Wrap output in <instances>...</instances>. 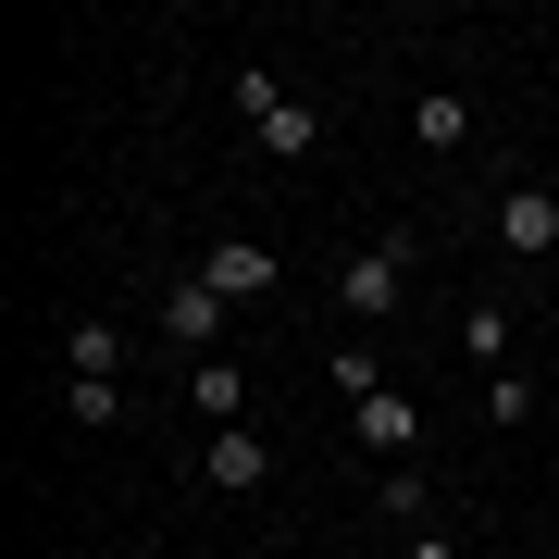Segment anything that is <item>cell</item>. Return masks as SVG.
<instances>
[{
  "mask_svg": "<svg viewBox=\"0 0 559 559\" xmlns=\"http://www.w3.org/2000/svg\"><path fill=\"white\" fill-rule=\"evenodd\" d=\"M411 261H423L411 224H399V237H373V249L336 274V311H348V323H385V311H399V286H411Z\"/></svg>",
  "mask_w": 559,
  "mask_h": 559,
  "instance_id": "6da1fadb",
  "label": "cell"
},
{
  "mask_svg": "<svg viewBox=\"0 0 559 559\" xmlns=\"http://www.w3.org/2000/svg\"><path fill=\"white\" fill-rule=\"evenodd\" d=\"M237 112H249V150H274V162H299V150L323 138V124H311L299 100H286V87L261 75V62H237Z\"/></svg>",
  "mask_w": 559,
  "mask_h": 559,
  "instance_id": "7a4b0ae2",
  "label": "cell"
},
{
  "mask_svg": "<svg viewBox=\"0 0 559 559\" xmlns=\"http://www.w3.org/2000/svg\"><path fill=\"white\" fill-rule=\"evenodd\" d=\"M200 286H212L224 311H237V299H274V286H286V261L261 249V237H212V261H200Z\"/></svg>",
  "mask_w": 559,
  "mask_h": 559,
  "instance_id": "3957f363",
  "label": "cell"
},
{
  "mask_svg": "<svg viewBox=\"0 0 559 559\" xmlns=\"http://www.w3.org/2000/svg\"><path fill=\"white\" fill-rule=\"evenodd\" d=\"M200 473L224 485V498H261V485H274V448H261V436H249V423H224V436L200 448Z\"/></svg>",
  "mask_w": 559,
  "mask_h": 559,
  "instance_id": "277c9868",
  "label": "cell"
},
{
  "mask_svg": "<svg viewBox=\"0 0 559 559\" xmlns=\"http://www.w3.org/2000/svg\"><path fill=\"white\" fill-rule=\"evenodd\" d=\"M498 249H522V261H559V187H510V200H498Z\"/></svg>",
  "mask_w": 559,
  "mask_h": 559,
  "instance_id": "5b68a950",
  "label": "cell"
},
{
  "mask_svg": "<svg viewBox=\"0 0 559 559\" xmlns=\"http://www.w3.org/2000/svg\"><path fill=\"white\" fill-rule=\"evenodd\" d=\"M360 448H373V460H385V473H399V460L423 448V411L399 399V385H385V399H360Z\"/></svg>",
  "mask_w": 559,
  "mask_h": 559,
  "instance_id": "8992f818",
  "label": "cell"
},
{
  "mask_svg": "<svg viewBox=\"0 0 559 559\" xmlns=\"http://www.w3.org/2000/svg\"><path fill=\"white\" fill-rule=\"evenodd\" d=\"M162 336H175L187 360H212V336H224V299H212V286H200V274H187V286H175V299H162Z\"/></svg>",
  "mask_w": 559,
  "mask_h": 559,
  "instance_id": "52a82bcc",
  "label": "cell"
},
{
  "mask_svg": "<svg viewBox=\"0 0 559 559\" xmlns=\"http://www.w3.org/2000/svg\"><path fill=\"white\" fill-rule=\"evenodd\" d=\"M187 399H200L212 423H249V373H237V360L212 348V360H187Z\"/></svg>",
  "mask_w": 559,
  "mask_h": 559,
  "instance_id": "ba28073f",
  "label": "cell"
},
{
  "mask_svg": "<svg viewBox=\"0 0 559 559\" xmlns=\"http://www.w3.org/2000/svg\"><path fill=\"white\" fill-rule=\"evenodd\" d=\"M411 138H423V150H473V100H460V87H423Z\"/></svg>",
  "mask_w": 559,
  "mask_h": 559,
  "instance_id": "9c48e42d",
  "label": "cell"
},
{
  "mask_svg": "<svg viewBox=\"0 0 559 559\" xmlns=\"http://www.w3.org/2000/svg\"><path fill=\"white\" fill-rule=\"evenodd\" d=\"M460 360H485V373H510V311H498V299H473V311H460Z\"/></svg>",
  "mask_w": 559,
  "mask_h": 559,
  "instance_id": "30bf717a",
  "label": "cell"
},
{
  "mask_svg": "<svg viewBox=\"0 0 559 559\" xmlns=\"http://www.w3.org/2000/svg\"><path fill=\"white\" fill-rule=\"evenodd\" d=\"M62 360H75V373H112V360H124V323H100V311L62 323Z\"/></svg>",
  "mask_w": 559,
  "mask_h": 559,
  "instance_id": "8fae6325",
  "label": "cell"
},
{
  "mask_svg": "<svg viewBox=\"0 0 559 559\" xmlns=\"http://www.w3.org/2000/svg\"><path fill=\"white\" fill-rule=\"evenodd\" d=\"M62 411H75L87 436H112V423H124V385H112V373H75V385H62Z\"/></svg>",
  "mask_w": 559,
  "mask_h": 559,
  "instance_id": "7c38bea8",
  "label": "cell"
},
{
  "mask_svg": "<svg viewBox=\"0 0 559 559\" xmlns=\"http://www.w3.org/2000/svg\"><path fill=\"white\" fill-rule=\"evenodd\" d=\"M323 373H336V385H348V411H360V399H385V360H373V348H360V336H348L336 360H323Z\"/></svg>",
  "mask_w": 559,
  "mask_h": 559,
  "instance_id": "4fadbf2b",
  "label": "cell"
},
{
  "mask_svg": "<svg viewBox=\"0 0 559 559\" xmlns=\"http://www.w3.org/2000/svg\"><path fill=\"white\" fill-rule=\"evenodd\" d=\"M399 559H460V547H448V535H411V547H399Z\"/></svg>",
  "mask_w": 559,
  "mask_h": 559,
  "instance_id": "5bb4252c",
  "label": "cell"
}]
</instances>
